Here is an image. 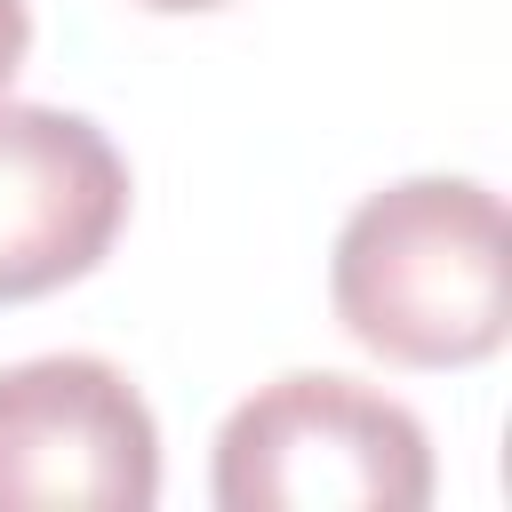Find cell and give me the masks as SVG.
<instances>
[{
  "label": "cell",
  "mask_w": 512,
  "mask_h": 512,
  "mask_svg": "<svg viewBox=\"0 0 512 512\" xmlns=\"http://www.w3.org/2000/svg\"><path fill=\"white\" fill-rule=\"evenodd\" d=\"M128 224V160L88 112L0 104V304L88 280Z\"/></svg>",
  "instance_id": "4"
},
{
  "label": "cell",
  "mask_w": 512,
  "mask_h": 512,
  "mask_svg": "<svg viewBox=\"0 0 512 512\" xmlns=\"http://www.w3.org/2000/svg\"><path fill=\"white\" fill-rule=\"evenodd\" d=\"M344 336L392 368H480L512 328L504 200L472 176H400L368 192L328 256Z\"/></svg>",
  "instance_id": "1"
},
{
  "label": "cell",
  "mask_w": 512,
  "mask_h": 512,
  "mask_svg": "<svg viewBox=\"0 0 512 512\" xmlns=\"http://www.w3.org/2000/svg\"><path fill=\"white\" fill-rule=\"evenodd\" d=\"M152 496H160V424L112 360L48 352L0 368V512L16 504L152 512Z\"/></svg>",
  "instance_id": "3"
},
{
  "label": "cell",
  "mask_w": 512,
  "mask_h": 512,
  "mask_svg": "<svg viewBox=\"0 0 512 512\" xmlns=\"http://www.w3.org/2000/svg\"><path fill=\"white\" fill-rule=\"evenodd\" d=\"M136 8H152V16H200V8H224V0H136Z\"/></svg>",
  "instance_id": "6"
},
{
  "label": "cell",
  "mask_w": 512,
  "mask_h": 512,
  "mask_svg": "<svg viewBox=\"0 0 512 512\" xmlns=\"http://www.w3.org/2000/svg\"><path fill=\"white\" fill-rule=\"evenodd\" d=\"M32 56V0H0V96Z\"/></svg>",
  "instance_id": "5"
},
{
  "label": "cell",
  "mask_w": 512,
  "mask_h": 512,
  "mask_svg": "<svg viewBox=\"0 0 512 512\" xmlns=\"http://www.w3.org/2000/svg\"><path fill=\"white\" fill-rule=\"evenodd\" d=\"M208 488L224 512H424L432 440L376 384L304 368L224 416Z\"/></svg>",
  "instance_id": "2"
}]
</instances>
